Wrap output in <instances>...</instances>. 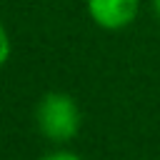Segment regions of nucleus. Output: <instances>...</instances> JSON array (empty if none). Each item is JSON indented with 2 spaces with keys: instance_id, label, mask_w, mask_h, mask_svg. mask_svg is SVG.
Masks as SVG:
<instances>
[{
  "instance_id": "obj_4",
  "label": "nucleus",
  "mask_w": 160,
  "mask_h": 160,
  "mask_svg": "<svg viewBox=\"0 0 160 160\" xmlns=\"http://www.w3.org/2000/svg\"><path fill=\"white\" fill-rule=\"evenodd\" d=\"M40 160H82L78 152H70V150H55V152H48L42 155Z\"/></svg>"
},
{
  "instance_id": "obj_5",
  "label": "nucleus",
  "mask_w": 160,
  "mask_h": 160,
  "mask_svg": "<svg viewBox=\"0 0 160 160\" xmlns=\"http://www.w3.org/2000/svg\"><path fill=\"white\" fill-rule=\"evenodd\" d=\"M152 12H155V18L160 20V0H152Z\"/></svg>"
},
{
  "instance_id": "obj_3",
  "label": "nucleus",
  "mask_w": 160,
  "mask_h": 160,
  "mask_svg": "<svg viewBox=\"0 0 160 160\" xmlns=\"http://www.w3.org/2000/svg\"><path fill=\"white\" fill-rule=\"evenodd\" d=\"M8 58H10V35H8L5 25L0 22V70H2V65L8 62Z\"/></svg>"
},
{
  "instance_id": "obj_2",
  "label": "nucleus",
  "mask_w": 160,
  "mask_h": 160,
  "mask_svg": "<svg viewBox=\"0 0 160 160\" xmlns=\"http://www.w3.org/2000/svg\"><path fill=\"white\" fill-rule=\"evenodd\" d=\"M140 10V0H88V12L92 22L102 30L128 28Z\"/></svg>"
},
{
  "instance_id": "obj_1",
  "label": "nucleus",
  "mask_w": 160,
  "mask_h": 160,
  "mask_svg": "<svg viewBox=\"0 0 160 160\" xmlns=\"http://www.w3.org/2000/svg\"><path fill=\"white\" fill-rule=\"evenodd\" d=\"M35 125L50 142H68L80 132L82 112L72 95L50 90L35 105Z\"/></svg>"
}]
</instances>
